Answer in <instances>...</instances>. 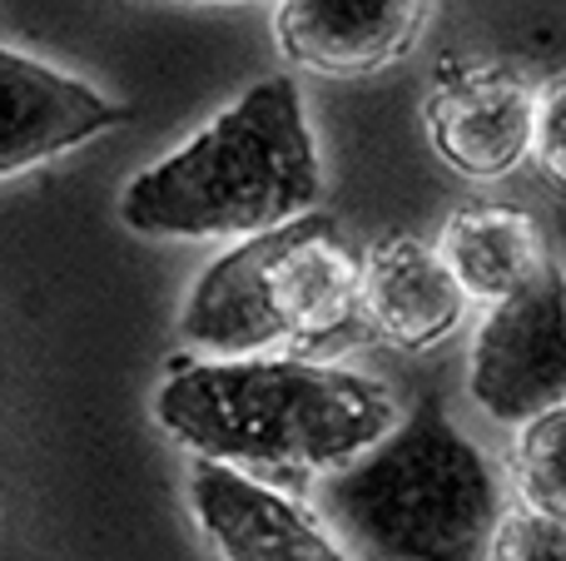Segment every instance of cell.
<instances>
[{"mask_svg":"<svg viewBox=\"0 0 566 561\" xmlns=\"http://www.w3.org/2000/svg\"><path fill=\"white\" fill-rule=\"evenodd\" d=\"M155 423L189 457L249 477H328L373 447L398 403L378 378L318 358H185L155 388Z\"/></svg>","mask_w":566,"mask_h":561,"instance_id":"cell-1","label":"cell"},{"mask_svg":"<svg viewBox=\"0 0 566 561\" xmlns=\"http://www.w3.org/2000/svg\"><path fill=\"white\" fill-rule=\"evenodd\" d=\"M323 159L289 75L249 85L195 139L119 189V219L139 239H249L318 209Z\"/></svg>","mask_w":566,"mask_h":561,"instance_id":"cell-2","label":"cell"},{"mask_svg":"<svg viewBox=\"0 0 566 561\" xmlns=\"http://www.w3.org/2000/svg\"><path fill=\"white\" fill-rule=\"evenodd\" d=\"M318 517L373 561H482L502 493L478 443L428 393L378 443L323 477Z\"/></svg>","mask_w":566,"mask_h":561,"instance_id":"cell-3","label":"cell"},{"mask_svg":"<svg viewBox=\"0 0 566 561\" xmlns=\"http://www.w3.org/2000/svg\"><path fill=\"white\" fill-rule=\"evenodd\" d=\"M358 324V254L338 219L308 214L234 239L195 278L179 338L199 358H254L274 348H323Z\"/></svg>","mask_w":566,"mask_h":561,"instance_id":"cell-4","label":"cell"},{"mask_svg":"<svg viewBox=\"0 0 566 561\" xmlns=\"http://www.w3.org/2000/svg\"><path fill=\"white\" fill-rule=\"evenodd\" d=\"M468 393L488 417L517 427L566 403V288L542 268L517 294L497 298L472 338Z\"/></svg>","mask_w":566,"mask_h":561,"instance_id":"cell-5","label":"cell"},{"mask_svg":"<svg viewBox=\"0 0 566 561\" xmlns=\"http://www.w3.org/2000/svg\"><path fill=\"white\" fill-rule=\"evenodd\" d=\"M532 115L537 85L502 60H442L422 99V129L438 159L478 184L522 169L532 155Z\"/></svg>","mask_w":566,"mask_h":561,"instance_id":"cell-6","label":"cell"},{"mask_svg":"<svg viewBox=\"0 0 566 561\" xmlns=\"http://www.w3.org/2000/svg\"><path fill=\"white\" fill-rule=\"evenodd\" d=\"M185 497L219 561H348L333 527L264 477L189 457Z\"/></svg>","mask_w":566,"mask_h":561,"instance_id":"cell-7","label":"cell"},{"mask_svg":"<svg viewBox=\"0 0 566 561\" xmlns=\"http://www.w3.org/2000/svg\"><path fill=\"white\" fill-rule=\"evenodd\" d=\"M129 119V105L35 55L0 45V179L90 145Z\"/></svg>","mask_w":566,"mask_h":561,"instance_id":"cell-8","label":"cell"},{"mask_svg":"<svg viewBox=\"0 0 566 561\" xmlns=\"http://www.w3.org/2000/svg\"><path fill=\"white\" fill-rule=\"evenodd\" d=\"M428 25V0H279L274 40L289 65L358 80L408 60Z\"/></svg>","mask_w":566,"mask_h":561,"instance_id":"cell-9","label":"cell"},{"mask_svg":"<svg viewBox=\"0 0 566 561\" xmlns=\"http://www.w3.org/2000/svg\"><path fill=\"white\" fill-rule=\"evenodd\" d=\"M462 288L452 284L438 248L418 234H382L358 258V324L402 353L448 343L462 324Z\"/></svg>","mask_w":566,"mask_h":561,"instance_id":"cell-10","label":"cell"},{"mask_svg":"<svg viewBox=\"0 0 566 561\" xmlns=\"http://www.w3.org/2000/svg\"><path fill=\"white\" fill-rule=\"evenodd\" d=\"M438 258L448 264L452 284L462 288V298H497L517 294L522 284L547 268V239L542 224L517 204H472L442 224Z\"/></svg>","mask_w":566,"mask_h":561,"instance_id":"cell-11","label":"cell"},{"mask_svg":"<svg viewBox=\"0 0 566 561\" xmlns=\"http://www.w3.org/2000/svg\"><path fill=\"white\" fill-rule=\"evenodd\" d=\"M512 483L517 502L542 517H566V407L517 423V453H512Z\"/></svg>","mask_w":566,"mask_h":561,"instance_id":"cell-12","label":"cell"},{"mask_svg":"<svg viewBox=\"0 0 566 561\" xmlns=\"http://www.w3.org/2000/svg\"><path fill=\"white\" fill-rule=\"evenodd\" d=\"M482 561H566V517H542L512 507L497 517Z\"/></svg>","mask_w":566,"mask_h":561,"instance_id":"cell-13","label":"cell"},{"mask_svg":"<svg viewBox=\"0 0 566 561\" xmlns=\"http://www.w3.org/2000/svg\"><path fill=\"white\" fill-rule=\"evenodd\" d=\"M532 155L552 174V184L566 179V80L552 75L537 85V115H532Z\"/></svg>","mask_w":566,"mask_h":561,"instance_id":"cell-14","label":"cell"},{"mask_svg":"<svg viewBox=\"0 0 566 561\" xmlns=\"http://www.w3.org/2000/svg\"><path fill=\"white\" fill-rule=\"evenodd\" d=\"M185 6H254V0H185Z\"/></svg>","mask_w":566,"mask_h":561,"instance_id":"cell-15","label":"cell"}]
</instances>
